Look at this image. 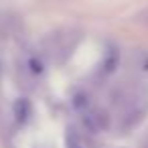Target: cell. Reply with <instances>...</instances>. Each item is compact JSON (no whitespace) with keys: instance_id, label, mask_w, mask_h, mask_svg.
I'll use <instances>...</instances> for the list:
<instances>
[{"instance_id":"cell-2","label":"cell","mask_w":148,"mask_h":148,"mask_svg":"<svg viewBox=\"0 0 148 148\" xmlns=\"http://www.w3.org/2000/svg\"><path fill=\"white\" fill-rule=\"evenodd\" d=\"M65 148H85L83 136H81L77 130L67 128V132H65Z\"/></svg>"},{"instance_id":"cell-4","label":"cell","mask_w":148,"mask_h":148,"mask_svg":"<svg viewBox=\"0 0 148 148\" xmlns=\"http://www.w3.org/2000/svg\"><path fill=\"white\" fill-rule=\"evenodd\" d=\"M29 112H31V106L27 103V101H16V106H14V114H16V122L18 124H25L27 120H29Z\"/></svg>"},{"instance_id":"cell-1","label":"cell","mask_w":148,"mask_h":148,"mask_svg":"<svg viewBox=\"0 0 148 148\" xmlns=\"http://www.w3.org/2000/svg\"><path fill=\"white\" fill-rule=\"evenodd\" d=\"M118 128L130 132L148 114V95L144 91H124L118 99Z\"/></svg>"},{"instance_id":"cell-3","label":"cell","mask_w":148,"mask_h":148,"mask_svg":"<svg viewBox=\"0 0 148 148\" xmlns=\"http://www.w3.org/2000/svg\"><path fill=\"white\" fill-rule=\"evenodd\" d=\"M134 65H136V69H138V71L148 73V51L138 49V51L134 53Z\"/></svg>"},{"instance_id":"cell-5","label":"cell","mask_w":148,"mask_h":148,"mask_svg":"<svg viewBox=\"0 0 148 148\" xmlns=\"http://www.w3.org/2000/svg\"><path fill=\"white\" fill-rule=\"evenodd\" d=\"M144 148H148V138H146V142H144Z\"/></svg>"}]
</instances>
